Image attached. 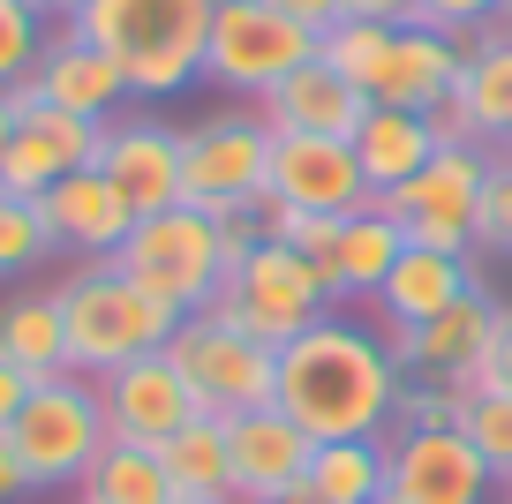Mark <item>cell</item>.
<instances>
[{
    "label": "cell",
    "mask_w": 512,
    "mask_h": 504,
    "mask_svg": "<svg viewBox=\"0 0 512 504\" xmlns=\"http://www.w3.org/2000/svg\"><path fill=\"white\" fill-rule=\"evenodd\" d=\"M0 362L23 369L31 384L68 377V324H61V301H53V294H16V301H0Z\"/></svg>",
    "instance_id": "cell-25"
},
{
    "label": "cell",
    "mask_w": 512,
    "mask_h": 504,
    "mask_svg": "<svg viewBox=\"0 0 512 504\" xmlns=\"http://www.w3.org/2000/svg\"><path fill=\"white\" fill-rule=\"evenodd\" d=\"M159 459H166L174 497H226L234 504V444H226V422L196 414L189 429H174V437L159 444Z\"/></svg>",
    "instance_id": "cell-27"
},
{
    "label": "cell",
    "mask_w": 512,
    "mask_h": 504,
    "mask_svg": "<svg viewBox=\"0 0 512 504\" xmlns=\"http://www.w3.org/2000/svg\"><path fill=\"white\" fill-rule=\"evenodd\" d=\"M460 61H467V38H445V31H422V23H400V31H392V46H384L377 83H369V106L430 113L437 98H452Z\"/></svg>",
    "instance_id": "cell-19"
},
{
    "label": "cell",
    "mask_w": 512,
    "mask_h": 504,
    "mask_svg": "<svg viewBox=\"0 0 512 504\" xmlns=\"http://www.w3.org/2000/svg\"><path fill=\"white\" fill-rule=\"evenodd\" d=\"M309 489L324 504H377L392 489V444L377 437H339V444H317L309 459Z\"/></svg>",
    "instance_id": "cell-28"
},
{
    "label": "cell",
    "mask_w": 512,
    "mask_h": 504,
    "mask_svg": "<svg viewBox=\"0 0 512 504\" xmlns=\"http://www.w3.org/2000/svg\"><path fill=\"white\" fill-rule=\"evenodd\" d=\"M23 489H31V474H23V459L8 452V437H0V504H16Z\"/></svg>",
    "instance_id": "cell-43"
},
{
    "label": "cell",
    "mask_w": 512,
    "mask_h": 504,
    "mask_svg": "<svg viewBox=\"0 0 512 504\" xmlns=\"http://www.w3.org/2000/svg\"><path fill=\"white\" fill-rule=\"evenodd\" d=\"M430 136H437V143H482L460 98H437V106H430Z\"/></svg>",
    "instance_id": "cell-40"
},
{
    "label": "cell",
    "mask_w": 512,
    "mask_h": 504,
    "mask_svg": "<svg viewBox=\"0 0 512 504\" xmlns=\"http://www.w3.org/2000/svg\"><path fill=\"white\" fill-rule=\"evenodd\" d=\"M445 143L430 136V113H407V106H369L362 128H354V158L369 174V196H392L400 181H415Z\"/></svg>",
    "instance_id": "cell-23"
},
{
    "label": "cell",
    "mask_w": 512,
    "mask_h": 504,
    "mask_svg": "<svg viewBox=\"0 0 512 504\" xmlns=\"http://www.w3.org/2000/svg\"><path fill=\"white\" fill-rule=\"evenodd\" d=\"M339 226H347V219H332V211H287V204H264V234L287 241L294 256H309L317 271H332V256H339ZM332 279H339V271H332Z\"/></svg>",
    "instance_id": "cell-33"
},
{
    "label": "cell",
    "mask_w": 512,
    "mask_h": 504,
    "mask_svg": "<svg viewBox=\"0 0 512 504\" xmlns=\"http://www.w3.org/2000/svg\"><path fill=\"white\" fill-rule=\"evenodd\" d=\"M505 16H512V0H505Z\"/></svg>",
    "instance_id": "cell-50"
},
{
    "label": "cell",
    "mask_w": 512,
    "mask_h": 504,
    "mask_svg": "<svg viewBox=\"0 0 512 504\" xmlns=\"http://www.w3.org/2000/svg\"><path fill=\"white\" fill-rule=\"evenodd\" d=\"M31 392H38V384L23 377V369H8V362H0V437H8V422L23 414V399H31Z\"/></svg>",
    "instance_id": "cell-42"
},
{
    "label": "cell",
    "mask_w": 512,
    "mask_h": 504,
    "mask_svg": "<svg viewBox=\"0 0 512 504\" xmlns=\"http://www.w3.org/2000/svg\"><path fill=\"white\" fill-rule=\"evenodd\" d=\"M475 286H482L475 256L407 241V256L384 271V286H377V316H384V331H415V324H430V316H445L452 301H467Z\"/></svg>",
    "instance_id": "cell-20"
},
{
    "label": "cell",
    "mask_w": 512,
    "mask_h": 504,
    "mask_svg": "<svg viewBox=\"0 0 512 504\" xmlns=\"http://www.w3.org/2000/svg\"><path fill=\"white\" fill-rule=\"evenodd\" d=\"M452 98L467 106V121H475L482 143H497V136L512 143V31H505V23H482V31H475Z\"/></svg>",
    "instance_id": "cell-24"
},
{
    "label": "cell",
    "mask_w": 512,
    "mask_h": 504,
    "mask_svg": "<svg viewBox=\"0 0 512 504\" xmlns=\"http://www.w3.org/2000/svg\"><path fill=\"white\" fill-rule=\"evenodd\" d=\"M339 301H347V294H339L332 271H317L309 256H294L287 241L264 234L234 271H226L219 294L204 301V316L249 331V339H264V347H287V339H302L309 324H324Z\"/></svg>",
    "instance_id": "cell-4"
},
{
    "label": "cell",
    "mask_w": 512,
    "mask_h": 504,
    "mask_svg": "<svg viewBox=\"0 0 512 504\" xmlns=\"http://www.w3.org/2000/svg\"><path fill=\"white\" fill-rule=\"evenodd\" d=\"M8 143H16V106H8V91H0V174H8Z\"/></svg>",
    "instance_id": "cell-45"
},
{
    "label": "cell",
    "mask_w": 512,
    "mask_h": 504,
    "mask_svg": "<svg viewBox=\"0 0 512 504\" xmlns=\"http://www.w3.org/2000/svg\"><path fill=\"white\" fill-rule=\"evenodd\" d=\"M347 16L354 23H392V31H400V23H422V0H347Z\"/></svg>",
    "instance_id": "cell-39"
},
{
    "label": "cell",
    "mask_w": 512,
    "mask_h": 504,
    "mask_svg": "<svg viewBox=\"0 0 512 504\" xmlns=\"http://www.w3.org/2000/svg\"><path fill=\"white\" fill-rule=\"evenodd\" d=\"M505 504H512V474H505Z\"/></svg>",
    "instance_id": "cell-49"
},
{
    "label": "cell",
    "mask_w": 512,
    "mask_h": 504,
    "mask_svg": "<svg viewBox=\"0 0 512 504\" xmlns=\"http://www.w3.org/2000/svg\"><path fill=\"white\" fill-rule=\"evenodd\" d=\"M113 271H121V279H136L144 294L174 301L181 316H196V309L226 286L219 219H204L196 204L151 211V219H136V226H128V241L113 249Z\"/></svg>",
    "instance_id": "cell-6"
},
{
    "label": "cell",
    "mask_w": 512,
    "mask_h": 504,
    "mask_svg": "<svg viewBox=\"0 0 512 504\" xmlns=\"http://www.w3.org/2000/svg\"><path fill=\"white\" fill-rule=\"evenodd\" d=\"M377 504H407V497H392V489H384V497H377Z\"/></svg>",
    "instance_id": "cell-48"
},
{
    "label": "cell",
    "mask_w": 512,
    "mask_h": 504,
    "mask_svg": "<svg viewBox=\"0 0 512 504\" xmlns=\"http://www.w3.org/2000/svg\"><path fill=\"white\" fill-rule=\"evenodd\" d=\"M272 504H324V497H317V489L302 482V489H287V497H272Z\"/></svg>",
    "instance_id": "cell-46"
},
{
    "label": "cell",
    "mask_w": 512,
    "mask_h": 504,
    "mask_svg": "<svg viewBox=\"0 0 512 504\" xmlns=\"http://www.w3.org/2000/svg\"><path fill=\"white\" fill-rule=\"evenodd\" d=\"M68 324V377H113L136 354H159L166 339L181 331V309L159 294H144L136 279H121L113 264H83L76 279L53 286Z\"/></svg>",
    "instance_id": "cell-3"
},
{
    "label": "cell",
    "mask_w": 512,
    "mask_h": 504,
    "mask_svg": "<svg viewBox=\"0 0 512 504\" xmlns=\"http://www.w3.org/2000/svg\"><path fill=\"white\" fill-rule=\"evenodd\" d=\"M490 459L460 429H392V497L407 504H490Z\"/></svg>",
    "instance_id": "cell-15"
},
{
    "label": "cell",
    "mask_w": 512,
    "mask_h": 504,
    "mask_svg": "<svg viewBox=\"0 0 512 504\" xmlns=\"http://www.w3.org/2000/svg\"><path fill=\"white\" fill-rule=\"evenodd\" d=\"M83 504H174V482H166L159 444H128L113 437L106 452L83 474Z\"/></svg>",
    "instance_id": "cell-29"
},
{
    "label": "cell",
    "mask_w": 512,
    "mask_h": 504,
    "mask_svg": "<svg viewBox=\"0 0 512 504\" xmlns=\"http://www.w3.org/2000/svg\"><path fill=\"white\" fill-rule=\"evenodd\" d=\"M113 444L106 429V399L91 377H53L23 399V414L8 422V452L23 459L31 489H68L91 474V459Z\"/></svg>",
    "instance_id": "cell-8"
},
{
    "label": "cell",
    "mask_w": 512,
    "mask_h": 504,
    "mask_svg": "<svg viewBox=\"0 0 512 504\" xmlns=\"http://www.w3.org/2000/svg\"><path fill=\"white\" fill-rule=\"evenodd\" d=\"M98 174L121 189V204L136 219L181 204V128L151 121V113H113L98 136Z\"/></svg>",
    "instance_id": "cell-12"
},
{
    "label": "cell",
    "mask_w": 512,
    "mask_h": 504,
    "mask_svg": "<svg viewBox=\"0 0 512 504\" xmlns=\"http://www.w3.org/2000/svg\"><path fill=\"white\" fill-rule=\"evenodd\" d=\"M490 339H497V301L482 294H467V301H452L445 316H430V324H415V331H384V347H392V362L407 369V377H430V384H475L482 377V354H490Z\"/></svg>",
    "instance_id": "cell-13"
},
{
    "label": "cell",
    "mask_w": 512,
    "mask_h": 504,
    "mask_svg": "<svg viewBox=\"0 0 512 504\" xmlns=\"http://www.w3.org/2000/svg\"><path fill=\"white\" fill-rule=\"evenodd\" d=\"M452 422H460V384H430V377H407L400 384L392 429H452Z\"/></svg>",
    "instance_id": "cell-36"
},
{
    "label": "cell",
    "mask_w": 512,
    "mask_h": 504,
    "mask_svg": "<svg viewBox=\"0 0 512 504\" xmlns=\"http://www.w3.org/2000/svg\"><path fill=\"white\" fill-rule=\"evenodd\" d=\"M384 46H392V23H332V31L317 38V61L332 68V76H347L354 91H369L377 83V68H384Z\"/></svg>",
    "instance_id": "cell-32"
},
{
    "label": "cell",
    "mask_w": 512,
    "mask_h": 504,
    "mask_svg": "<svg viewBox=\"0 0 512 504\" xmlns=\"http://www.w3.org/2000/svg\"><path fill=\"white\" fill-rule=\"evenodd\" d=\"M8 106H16V143H8V174H0V189L46 196L53 181L98 166V136H106V121H83V113L46 106L31 83H16V91H8Z\"/></svg>",
    "instance_id": "cell-11"
},
{
    "label": "cell",
    "mask_w": 512,
    "mask_h": 504,
    "mask_svg": "<svg viewBox=\"0 0 512 504\" xmlns=\"http://www.w3.org/2000/svg\"><path fill=\"white\" fill-rule=\"evenodd\" d=\"M497 16H505V0H422V31H445V38H467Z\"/></svg>",
    "instance_id": "cell-37"
},
{
    "label": "cell",
    "mask_w": 512,
    "mask_h": 504,
    "mask_svg": "<svg viewBox=\"0 0 512 504\" xmlns=\"http://www.w3.org/2000/svg\"><path fill=\"white\" fill-rule=\"evenodd\" d=\"M23 8H31L38 23H61V31H68V23H76V8H83V0H23Z\"/></svg>",
    "instance_id": "cell-44"
},
{
    "label": "cell",
    "mask_w": 512,
    "mask_h": 504,
    "mask_svg": "<svg viewBox=\"0 0 512 504\" xmlns=\"http://www.w3.org/2000/svg\"><path fill=\"white\" fill-rule=\"evenodd\" d=\"M317 38L309 23H294L272 0H219L211 8V46H204V83L234 98H264L272 83H287L294 68L317 61Z\"/></svg>",
    "instance_id": "cell-9"
},
{
    "label": "cell",
    "mask_w": 512,
    "mask_h": 504,
    "mask_svg": "<svg viewBox=\"0 0 512 504\" xmlns=\"http://www.w3.org/2000/svg\"><path fill=\"white\" fill-rule=\"evenodd\" d=\"M98 399H106V429L128 437V444H166L174 429L196 422V399H189V384H181L166 347L121 362L113 377H98Z\"/></svg>",
    "instance_id": "cell-16"
},
{
    "label": "cell",
    "mask_w": 512,
    "mask_h": 504,
    "mask_svg": "<svg viewBox=\"0 0 512 504\" xmlns=\"http://www.w3.org/2000/svg\"><path fill=\"white\" fill-rule=\"evenodd\" d=\"M23 83H31V91L46 98V106L83 113V121H113V113H121L128 98H136L121 68H113L106 53L91 46V38H76V31H61V38H53V46L38 53V68H31Z\"/></svg>",
    "instance_id": "cell-22"
},
{
    "label": "cell",
    "mask_w": 512,
    "mask_h": 504,
    "mask_svg": "<svg viewBox=\"0 0 512 504\" xmlns=\"http://www.w3.org/2000/svg\"><path fill=\"white\" fill-rule=\"evenodd\" d=\"M482 189H490V151H482V143H445L415 181H400L392 196H369V204L392 211V219L407 226V241H422V249L475 256Z\"/></svg>",
    "instance_id": "cell-10"
},
{
    "label": "cell",
    "mask_w": 512,
    "mask_h": 504,
    "mask_svg": "<svg viewBox=\"0 0 512 504\" xmlns=\"http://www.w3.org/2000/svg\"><path fill=\"white\" fill-rule=\"evenodd\" d=\"M174 504H226V497H174Z\"/></svg>",
    "instance_id": "cell-47"
},
{
    "label": "cell",
    "mask_w": 512,
    "mask_h": 504,
    "mask_svg": "<svg viewBox=\"0 0 512 504\" xmlns=\"http://www.w3.org/2000/svg\"><path fill=\"white\" fill-rule=\"evenodd\" d=\"M475 384L512 392V309H497V339H490V354H482V377H475Z\"/></svg>",
    "instance_id": "cell-38"
},
{
    "label": "cell",
    "mask_w": 512,
    "mask_h": 504,
    "mask_svg": "<svg viewBox=\"0 0 512 504\" xmlns=\"http://www.w3.org/2000/svg\"><path fill=\"white\" fill-rule=\"evenodd\" d=\"M452 429L490 459V474H512V392L467 384V392H460V422H452Z\"/></svg>",
    "instance_id": "cell-31"
},
{
    "label": "cell",
    "mask_w": 512,
    "mask_h": 504,
    "mask_svg": "<svg viewBox=\"0 0 512 504\" xmlns=\"http://www.w3.org/2000/svg\"><path fill=\"white\" fill-rule=\"evenodd\" d=\"M475 249L512 256V143H505V158H490V189H482V211H475Z\"/></svg>",
    "instance_id": "cell-35"
},
{
    "label": "cell",
    "mask_w": 512,
    "mask_h": 504,
    "mask_svg": "<svg viewBox=\"0 0 512 504\" xmlns=\"http://www.w3.org/2000/svg\"><path fill=\"white\" fill-rule=\"evenodd\" d=\"M166 354H174L196 414H211V422H234V414H256V407L279 399V347H264V339H249V331L219 324L204 309L181 316Z\"/></svg>",
    "instance_id": "cell-7"
},
{
    "label": "cell",
    "mask_w": 512,
    "mask_h": 504,
    "mask_svg": "<svg viewBox=\"0 0 512 504\" xmlns=\"http://www.w3.org/2000/svg\"><path fill=\"white\" fill-rule=\"evenodd\" d=\"M272 204L332 211V219L369 211V174H362V158H354V143H339V136H279L272 143Z\"/></svg>",
    "instance_id": "cell-14"
},
{
    "label": "cell",
    "mask_w": 512,
    "mask_h": 504,
    "mask_svg": "<svg viewBox=\"0 0 512 504\" xmlns=\"http://www.w3.org/2000/svg\"><path fill=\"white\" fill-rule=\"evenodd\" d=\"M272 8H287V16L309 23V31H332V23H347V0H272Z\"/></svg>",
    "instance_id": "cell-41"
},
{
    "label": "cell",
    "mask_w": 512,
    "mask_h": 504,
    "mask_svg": "<svg viewBox=\"0 0 512 504\" xmlns=\"http://www.w3.org/2000/svg\"><path fill=\"white\" fill-rule=\"evenodd\" d=\"M53 256V226H46V204L38 196H16L0 189V279H23L31 264Z\"/></svg>",
    "instance_id": "cell-30"
},
{
    "label": "cell",
    "mask_w": 512,
    "mask_h": 504,
    "mask_svg": "<svg viewBox=\"0 0 512 504\" xmlns=\"http://www.w3.org/2000/svg\"><path fill=\"white\" fill-rule=\"evenodd\" d=\"M211 8L219 0H83L68 31L91 38L136 98H174L204 76Z\"/></svg>",
    "instance_id": "cell-2"
},
{
    "label": "cell",
    "mask_w": 512,
    "mask_h": 504,
    "mask_svg": "<svg viewBox=\"0 0 512 504\" xmlns=\"http://www.w3.org/2000/svg\"><path fill=\"white\" fill-rule=\"evenodd\" d=\"M272 121L249 106L204 113L181 128V204H196L204 219H234V211L272 204Z\"/></svg>",
    "instance_id": "cell-5"
},
{
    "label": "cell",
    "mask_w": 512,
    "mask_h": 504,
    "mask_svg": "<svg viewBox=\"0 0 512 504\" xmlns=\"http://www.w3.org/2000/svg\"><path fill=\"white\" fill-rule=\"evenodd\" d=\"M38 53H46V23H38L23 0H0V91H16L38 68Z\"/></svg>",
    "instance_id": "cell-34"
},
{
    "label": "cell",
    "mask_w": 512,
    "mask_h": 504,
    "mask_svg": "<svg viewBox=\"0 0 512 504\" xmlns=\"http://www.w3.org/2000/svg\"><path fill=\"white\" fill-rule=\"evenodd\" d=\"M226 444H234V504H272L287 489L309 482V459H317V437L302 422H287L279 407H256L226 422Z\"/></svg>",
    "instance_id": "cell-17"
},
{
    "label": "cell",
    "mask_w": 512,
    "mask_h": 504,
    "mask_svg": "<svg viewBox=\"0 0 512 504\" xmlns=\"http://www.w3.org/2000/svg\"><path fill=\"white\" fill-rule=\"evenodd\" d=\"M400 384H407V369L392 362V347L369 324L332 309L324 324H309L302 339L279 347V399L272 407L287 422H302L317 444L384 437L392 407H400Z\"/></svg>",
    "instance_id": "cell-1"
},
{
    "label": "cell",
    "mask_w": 512,
    "mask_h": 504,
    "mask_svg": "<svg viewBox=\"0 0 512 504\" xmlns=\"http://www.w3.org/2000/svg\"><path fill=\"white\" fill-rule=\"evenodd\" d=\"M407 256V226L392 219V211H354L347 226H339V256H332V271H339V294L347 301H377V286H384V271Z\"/></svg>",
    "instance_id": "cell-26"
},
{
    "label": "cell",
    "mask_w": 512,
    "mask_h": 504,
    "mask_svg": "<svg viewBox=\"0 0 512 504\" xmlns=\"http://www.w3.org/2000/svg\"><path fill=\"white\" fill-rule=\"evenodd\" d=\"M256 113L272 121V136H339V143H354V128H362V113H369V91H354L347 76L309 61V68H294L287 83H272V91L256 98Z\"/></svg>",
    "instance_id": "cell-21"
},
{
    "label": "cell",
    "mask_w": 512,
    "mask_h": 504,
    "mask_svg": "<svg viewBox=\"0 0 512 504\" xmlns=\"http://www.w3.org/2000/svg\"><path fill=\"white\" fill-rule=\"evenodd\" d=\"M46 226H53V249H76L83 264H113V249L128 241V226H136V211L121 204V189H113L98 166H83V174L53 181L46 196Z\"/></svg>",
    "instance_id": "cell-18"
}]
</instances>
